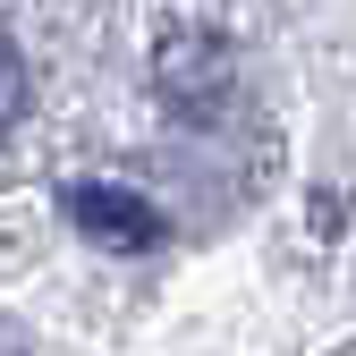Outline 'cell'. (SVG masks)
<instances>
[{"label":"cell","instance_id":"cell-1","mask_svg":"<svg viewBox=\"0 0 356 356\" xmlns=\"http://www.w3.org/2000/svg\"><path fill=\"white\" fill-rule=\"evenodd\" d=\"M153 85H161L170 111L212 119L220 102H229V85H238L229 34H212V26H178V34H161V51H153Z\"/></svg>","mask_w":356,"mask_h":356},{"label":"cell","instance_id":"cell-2","mask_svg":"<svg viewBox=\"0 0 356 356\" xmlns=\"http://www.w3.org/2000/svg\"><path fill=\"white\" fill-rule=\"evenodd\" d=\"M60 212H68L94 246H111V254H145V246L170 238V220H161L136 187H111V178H76V187H60Z\"/></svg>","mask_w":356,"mask_h":356},{"label":"cell","instance_id":"cell-3","mask_svg":"<svg viewBox=\"0 0 356 356\" xmlns=\"http://www.w3.org/2000/svg\"><path fill=\"white\" fill-rule=\"evenodd\" d=\"M26 94H34V85H26V51L9 42V26H0V136L26 119Z\"/></svg>","mask_w":356,"mask_h":356}]
</instances>
